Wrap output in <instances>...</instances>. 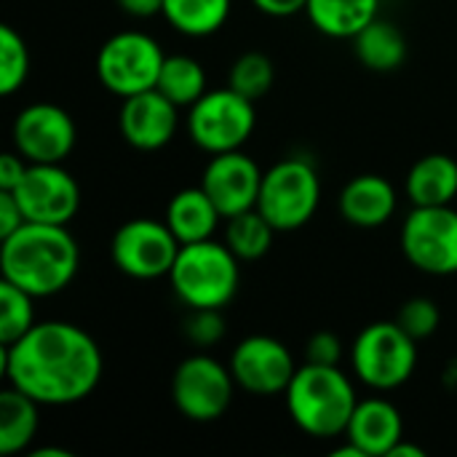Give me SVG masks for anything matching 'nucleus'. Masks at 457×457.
Returning a JSON list of instances; mask_svg holds the SVG:
<instances>
[{"label":"nucleus","instance_id":"26","mask_svg":"<svg viewBox=\"0 0 457 457\" xmlns=\"http://www.w3.org/2000/svg\"><path fill=\"white\" fill-rule=\"evenodd\" d=\"M155 88L169 96L177 107H193L209 88H206V72L201 62L185 54H174L163 59L161 75Z\"/></svg>","mask_w":457,"mask_h":457},{"label":"nucleus","instance_id":"35","mask_svg":"<svg viewBox=\"0 0 457 457\" xmlns=\"http://www.w3.org/2000/svg\"><path fill=\"white\" fill-rule=\"evenodd\" d=\"M252 3L257 11H262L265 16H273V19H289L308 8V0H252Z\"/></svg>","mask_w":457,"mask_h":457},{"label":"nucleus","instance_id":"12","mask_svg":"<svg viewBox=\"0 0 457 457\" xmlns=\"http://www.w3.org/2000/svg\"><path fill=\"white\" fill-rule=\"evenodd\" d=\"M13 150L27 163H62L78 139L72 115L51 102L27 104L11 129Z\"/></svg>","mask_w":457,"mask_h":457},{"label":"nucleus","instance_id":"23","mask_svg":"<svg viewBox=\"0 0 457 457\" xmlns=\"http://www.w3.org/2000/svg\"><path fill=\"white\" fill-rule=\"evenodd\" d=\"M32 396L21 394L19 388L8 386L0 394V453L3 455H16L27 450L37 434L40 426V410Z\"/></svg>","mask_w":457,"mask_h":457},{"label":"nucleus","instance_id":"2","mask_svg":"<svg viewBox=\"0 0 457 457\" xmlns=\"http://www.w3.org/2000/svg\"><path fill=\"white\" fill-rule=\"evenodd\" d=\"M80 249L67 225L24 222L0 244L3 278L32 297H54L78 276Z\"/></svg>","mask_w":457,"mask_h":457},{"label":"nucleus","instance_id":"4","mask_svg":"<svg viewBox=\"0 0 457 457\" xmlns=\"http://www.w3.org/2000/svg\"><path fill=\"white\" fill-rule=\"evenodd\" d=\"M230 246L214 238L182 244L177 262L169 273L174 295L187 308H217L222 311L238 295L241 268Z\"/></svg>","mask_w":457,"mask_h":457},{"label":"nucleus","instance_id":"30","mask_svg":"<svg viewBox=\"0 0 457 457\" xmlns=\"http://www.w3.org/2000/svg\"><path fill=\"white\" fill-rule=\"evenodd\" d=\"M396 324L420 343V340L431 337L439 329L442 313H439V305L434 300H428V297H412V300H407L399 308Z\"/></svg>","mask_w":457,"mask_h":457},{"label":"nucleus","instance_id":"27","mask_svg":"<svg viewBox=\"0 0 457 457\" xmlns=\"http://www.w3.org/2000/svg\"><path fill=\"white\" fill-rule=\"evenodd\" d=\"M32 295L11 281H0V345H11L24 337L37 321L32 308Z\"/></svg>","mask_w":457,"mask_h":457},{"label":"nucleus","instance_id":"17","mask_svg":"<svg viewBox=\"0 0 457 457\" xmlns=\"http://www.w3.org/2000/svg\"><path fill=\"white\" fill-rule=\"evenodd\" d=\"M345 436L367 457H388L391 450L404 439L402 412L388 399H364L356 404Z\"/></svg>","mask_w":457,"mask_h":457},{"label":"nucleus","instance_id":"18","mask_svg":"<svg viewBox=\"0 0 457 457\" xmlns=\"http://www.w3.org/2000/svg\"><path fill=\"white\" fill-rule=\"evenodd\" d=\"M337 206L348 225L372 230L394 217L396 190L380 174H359L340 190Z\"/></svg>","mask_w":457,"mask_h":457},{"label":"nucleus","instance_id":"20","mask_svg":"<svg viewBox=\"0 0 457 457\" xmlns=\"http://www.w3.org/2000/svg\"><path fill=\"white\" fill-rule=\"evenodd\" d=\"M412 206H450L457 195V161L445 153L423 155L407 174Z\"/></svg>","mask_w":457,"mask_h":457},{"label":"nucleus","instance_id":"36","mask_svg":"<svg viewBox=\"0 0 457 457\" xmlns=\"http://www.w3.org/2000/svg\"><path fill=\"white\" fill-rule=\"evenodd\" d=\"M118 8L134 19H150V16H158L163 13V3L166 0H115Z\"/></svg>","mask_w":457,"mask_h":457},{"label":"nucleus","instance_id":"32","mask_svg":"<svg viewBox=\"0 0 457 457\" xmlns=\"http://www.w3.org/2000/svg\"><path fill=\"white\" fill-rule=\"evenodd\" d=\"M340 359H343V343L335 332H316L305 345V361L308 364L340 367Z\"/></svg>","mask_w":457,"mask_h":457},{"label":"nucleus","instance_id":"9","mask_svg":"<svg viewBox=\"0 0 457 457\" xmlns=\"http://www.w3.org/2000/svg\"><path fill=\"white\" fill-rule=\"evenodd\" d=\"M236 388L238 386L230 367L206 353L187 356L171 378V399L193 423L220 420L233 402Z\"/></svg>","mask_w":457,"mask_h":457},{"label":"nucleus","instance_id":"29","mask_svg":"<svg viewBox=\"0 0 457 457\" xmlns=\"http://www.w3.org/2000/svg\"><path fill=\"white\" fill-rule=\"evenodd\" d=\"M29 75V51L24 37L3 24L0 27V94L11 96L16 94Z\"/></svg>","mask_w":457,"mask_h":457},{"label":"nucleus","instance_id":"6","mask_svg":"<svg viewBox=\"0 0 457 457\" xmlns=\"http://www.w3.org/2000/svg\"><path fill=\"white\" fill-rule=\"evenodd\" d=\"M319 201L321 179L316 166L305 158H287L265 171L257 209L278 233H292L313 220Z\"/></svg>","mask_w":457,"mask_h":457},{"label":"nucleus","instance_id":"1","mask_svg":"<svg viewBox=\"0 0 457 457\" xmlns=\"http://www.w3.org/2000/svg\"><path fill=\"white\" fill-rule=\"evenodd\" d=\"M102 351L94 337L67 321H40L24 337L3 345L8 386L43 407H67L88 399L102 380Z\"/></svg>","mask_w":457,"mask_h":457},{"label":"nucleus","instance_id":"24","mask_svg":"<svg viewBox=\"0 0 457 457\" xmlns=\"http://www.w3.org/2000/svg\"><path fill=\"white\" fill-rule=\"evenodd\" d=\"M233 0H166L163 19L187 37H209L230 19Z\"/></svg>","mask_w":457,"mask_h":457},{"label":"nucleus","instance_id":"19","mask_svg":"<svg viewBox=\"0 0 457 457\" xmlns=\"http://www.w3.org/2000/svg\"><path fill=\"white\" fill-rule=\"evenodd\" d=\"M220 222L222 214L204 187H185L166 206V225L171 228L179 244L214 238Z\"/></svg>","mask_w":457,"mask_h":457},{"label":"nucleus","instance_id":"10","mask_svg":"<svg viewBox=\"0 0 457 457\" xmlns=\"http://www.w3.org/2000/svg\"><path fill=\"white\" fill-rule=\"evenodd\" d=\"M402 252L428 276L457 273V212L453 206H412L402 225Z\"/></svg>","mask_w":457,"mask_h":457},{"label":"nucleus","instance_id":"13","mask_svg":"<svg viewBox=\"0 0 457 457\" xmlns=\"http://www.w3.org/2000/svg\"><path fill=\"white\" fill-rule=\"evenodd\" d=\"M11 193L27 222L67 225L80 209V187L62 163H29L27 174Z\"/></svg>","mask_w":457,"mask_h":457},{"label":"nucleus","instance_id":"5","mask_svg":"<svg viewBox=\"0 0 457 457\" xmlns=\"http://www.w3.org/2000/svg\"><path fill=\"white\" fill-rule=\"evenodd\" d=\"M351 367L367 388L394 391L404 386L418 367V340L396 321H375L356 335Z\"/></svg>","mask_w":457,"mask_h":457},{"label":"nucleus","instance_id":"16","mask_svg":"<svg viewBox=\"0 0 457 457\" xmlns=\"http://www.w3.org/2000/svg\"><path fill=\"white\" fill-rule=\"evenodd\" d=\"M177 104L163 96L158 88L126 96L120 104V115H118V129L120 137L137 147V150H161L166 147L179 126V115H177Z\"/></svg>","mask_w":457,"mask_h":457},{"label":"nucleus","instance_id":"37","mask_svg":"<svg viewBox=\"0 0 457 457\" xmlns=\"http://www.w3.org/2000/svg\"><path fill=\"white\" fill-rule=\"evenodd\" d=\"M388 457H426V450L423 447H415V445H404V439L391 450Z\"/></svg>","mask_w":457,"mask_h":457},{"label":"nucleus","instance_id":"8","mask_svg":"<svg viewBox=\"0 0 457 457\" xmlns=\"http://www.w3.org/2000/svg\"><path fill=\"white\" fill-rule=\"evenodd\" d=\"M257 126L254 102L244 94L228 88L206 91L187 115V129L193 142L209 155L241 150Z\"/></svg>","mask_w":457,"mask_h":457},{"label":"nucleus","instance_id":"28","mask_svg":"<svg viewBox=\"0 0 457 457\" xmlns=\"http://www.w3.org/2000/svg\"><path fill=\"white\" fill-rule=\"evenodd\" d=\"M273 80H276V67L262 51L241 54L228 72V86L252 102L262 99L273 88Z\"/></svg>","mask_w":457,"mask_h":457},{"label":"nucleus","instance_id":"7","mask_svg":"<svg viewBox=\"0 0 457 457\" xmlns=\"http://www.w3.org/2000/svg\"><path fill=\"white\" fill-rule=\"evenodd\" d=\"M163 59L166 54L155 37L126 29L102 43L96 54V78L110 94L126 99L155 88Z\"/></svg>","mask_w":457,"mask_h":457},{"label":"nucleus","instance_id":"31","mask_svg":"<svg viewBox=\"0 0 457 457\" xmlns=\"http://www.w3.org/2000/svg\"><path fill=\"white\" fill-rule=\"evenodd\" d=\"M182 329H185L187 343H193L198 348H212L225 337L222 311H217V308H190Z\"/></svg>","mask_w":457,"mask_h":457},{"label":"nucleus","instance_id":"34","mask_svg":"<svg viewBox=\"0 0 457 457\" xmlns=\"http://www.w3.org/2000/svg\"><path fill=\"white\" fill-rule=\"evenodd\" d=\"M29 163L13 150V153H3L0 155V190H13L21 177L27 174Z\"/></svg>","mask_w":457,"mask_h":457},{"label":"nucleus","instance_id":"3","mask_svg":"<svg viewBox=\"0 0 457 457\" xmlns=\"http://www.w3.org/2000/svg\"><path fill=\"white\" fill-rule=\"evenodd\" d=\"M287 412L292 423L313 439L345 434L359 404L353 383L340 367L303 364L287 388Z\"/></svg>","mask_w":457,"mask_h":457},{"label":"nucleus","instance_id":"22","mask_svg":"<svg viewBox=\"0 0 457 457\" xmlns=\"http://www.w3.org/2000/svg\"><path fill=\"white\" fill-rule=\"evenodd\" d=\"M356 59L375 72H394L407 59V37L404 32L386 19H375L353 37Z\"/></svg>","mask_w":457,"mask_h":457},{"label":"nucleus","instance_id":"25","mask_svg":"<svg viewBox=\"0 0 457 457\" xmlns=\"http://www.w3.org/2000/svg\"><path fill=\"white\" fill-rule=\"evenodd\" d=\"M276 233L278 230L265 220L260 209H249L225 220V244L241 262H254L265 257L273 246Z\"/></svg>","mask_w":457,"mask_h":457},{"label":"nucleus","instance_id":"21","mask_svg":"<svg viewBox=\"0 0 457 457\" xmlns=\"http://www.w3.org/2000/svg\"><path fill=\"white\" fill-rule=\"evenodd\" d=\"M380 0H308L311 24L335 40H353L367 24L378 19Z\"/></svg>","mask_w":457,"mask_h":457},{"label":"nucleus","instance_id":"38","mask_svg":"<svg viewBox=\"0 0 457 457\" xmlns=\"http://www.w3.org/2000/svg\"><path fill=\"white\" fill-rule=\"evenodd\" d=\"M32 457H72L67 450H59V447H43V450H35Z\"/></svg>","mask_w":457,"mask_h":457},{"label":"nucleus","instance_id":"33","mask_svg":"<svg viewBox=\"0 0 457 457\" xmlns=\"http://www.w3.org/2000/svg\"><path fill=\"white\" fill-rule=\"evenodd\" d=\"M24 212L11 190H0V241L16 233L24 225Z\"/></svg>","mask_w":457,"mask_h":457},{"label":"nucleus","instance_id":"14","mask_svg":"<svg viewBox=\"0 0 457 457\" xmlns=\"http://www.w3.org/2000/svg\"><path fill=\"white\" fill-rule=\"evenodd\" d=\"M230 372L241 391L254 396H276L287 394L297 364L292 351L281 340L252 335L236 345L230 356Z\"/></svg>","mask_w":457,"mask_h":457},{"label":"nucleus","instance_id":"11","mask_svg":"<svg viewBox=\"0 0 457 457\" xmlns=\"http://www.w3.org/2000/svg\"><path fill=\"white\" fill-rule=\"evenodd\" d=\"M179 241L171 233V228L158 220H129L123 222L110 244V254L115 268L139 281H153L163 278L171 273L177 254H179Z\"/></svg>","mask_w":457,"mask_h":457},{"label":"nucleus","instance_id":"15","mask_svg":"<svg viewBox=\"0 0 457 457\" xmlns=\"http://www.w3.org/2000/svg\"><path fill=\"white\" fill-rule=\"evenodd\" d=\"M262 177L265 171L257 166L254 158H249L241 150H230L212 155V161L204 169L201 187L214 201L222 220H230L241 212L257 209Z\"/></svg>","mask_w":457,"mask_h":457}]
</instances>
